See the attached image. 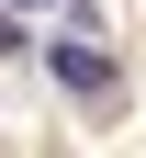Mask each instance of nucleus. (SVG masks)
Returning <instances> with one entry per match:
<instances>
[{
    "label": "nucleus",
    "instance_id": "obj_1",
    "mask_svg": "<svg viewBox=\"0 0 146 158\" xmlns=\"http://www.w3.org/2000/svg\"><path fill=\"white\" fill-rule=\"evenodd\" d=\"M45 68H56V90H68V102H90V113H112V102H124V68H112V45H90V34H68Z\"/></svg>",
    "mask_w": 146,
    "mask_h": 158
},
{
    "label": "nucleus",
    "instance_id": "obj_3",
    "mask_svg": "<svg viewBox=\"0 0 146 158\" xmlns=\"http://www.w3.org/2000/svg\"><path fill=\"white\" fill-rule=\"evenodd\" d=\"M0 56H23V34H11V23H0Z\"/></svg>",
    "mask_w": 146,
    "mask_h": 158
},
{
    "label": "nucleus",
    "instance_id": "obj_2",
    "mask_svg": "<svg viewBox=\"0 0 146 158\" xmlns=\"http://www.w3.org/2000/svg\"><path fill=\"white\" fill-rule=\"evenodd\" d=\"M11 11H68V0H11Z\"/></svg>",
    "mask_w": 146,
    "mask_h": 158
}]
</instances>
